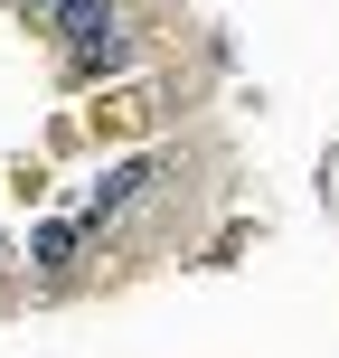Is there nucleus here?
I'll return each mask as SVG.
<instances>
[{
  "label": "nucleus",
  "mask_w": 339,
  "mask_h": 358,
  "mask_svg": "<svg viewBox=\"0 0 339 358\" xmlns=\"http://www.w3.org/2000/svg\"><path fill=\"white\" fill-rule=\"evenodd\" d=\"M29 10H38V19H48V29L75 48V66H123V57H132L123 10H113V0H29Z\"/></svg>",
  "instance_id": "1"
},
{
  "label": "nucleus",
  "mask_w": 339,
  "mask_h": 358,
  "mask_svg": "<svg viewBox=\"0 0 339 358\" xmlns=\"http://www.w3.org/2000/svg\"><path fill=\"white\" fill-rule=\"evenodd\" d=\"M38 264L66 273V264H75V227H48V236H38Z\"/></svg>",
  "instance_id": "2"
}]
</instances>
